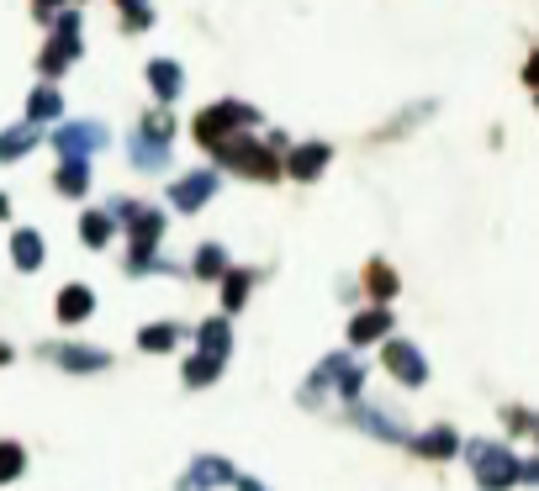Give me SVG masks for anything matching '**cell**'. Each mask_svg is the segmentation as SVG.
I'll use <instances>...</instances> for the list:
<instances>
[{
  "label": "cell",
  "instance_id": "cell-1",
  "mask_svg": "<svg viewBox=\"0 0 539 491\" xmlns=\"http://www.w3.org/2000/svg\"><path fill=\"white\" fill-rule=\"evenodd\" d=\"M127 275H154V270H170L164 259H154V249H159V238H164V212L159 206H133L127 212Z\"/></svg>",
  "mask_w": 539,
  "mask_h": 491
},
{
  "label": "cell",
  "instance_id": "cell-2",
  "mask_svg": "<svg viewBox=\"0 0 539 491\" xmlns=\"http://www.w3.org/2000/svg\"><path fill=\"white\" fill-rule=\"evenodd\" d=\"M259 122V111L249 101H217L207 111H196V122H191V138L207 148V154H217L222 143H233V138H244V127Z\"/></svg>",
  "mask_w": 539,
  "mask_h": 491
},
{
  "label": "cell",
  "instance_id": "cell-3",
  "mask_svg": "<svg viewBox=\"0 0 539 491\" xmlns=\"http://www.w3.org/2000/svg\"><path fill=\"white\" fill-rule=\"evenodd\" d=\"M48 27H53V37H48V48L37 53V74H43V85L59 80V74L80 59V27H85V16H80V6H64Z\"/></svg>",
  "mask_w": 539,
  "mask_h": 491
},
{
  "label": "cell",
  "instance_id": "cell-4",
  "mask_svg": "<svg viewBox=\"0 0 539 491\" xmlns=\"http://www.w3.org/2000/svg\"><path fill=\"white\" fill-rule=\"evenodd\" d=\"M466 460H471V476L481 491H513L518 486V455L508 444L476 439V444H466Z\"/></svg>",
  "mask_w": 539,
  "mask_h": 491
},
{
  "label": "cell",
  "instance_id": "cell-5",
  "mask_svg": "<svg viewBox=\"0 0 539 491\" xmlns=\"http://www.w3.org/2000/svg\"><path fill=\"white\" fill-rule=\"evenodd\" d=\"M217 169H238V175H249V180H281V154H270L265 143L254 138V132H244V138H233V143H222L217 148Z\"/></svg>",
  "mask_w": 539,
  "mask_h": 491
},
{
  "label": "cell",
  "instance_id": "cell-6",
  "mask_svg": "<svg viewBox=\"0 0 539 491\" xmlns=\"http://www.w3.org/2000/svg\"><path fill=\"white\" fill-rule=\"evenodd\" d=\"M170 148H175V127L164 117H143L133 132H127V154L143 175H159L164 164H170Z\"/></svg>",
  "mask_w": 539,
  "mask_h": 491
},
{
  "label": "cell",
  "instance_id": "cell-7",
  "mask_svg": "<svg viewBox=\"0 0 539 491\" xmlns=\"http://www.w3.org/2000/svg\"><path fill=\"white\" fill-rule=\"evenodd\" d=\"M111 143V132L101 122H64L59 132H53V148H59V159H74V164H90V154H101V148Z\"/></svg>",
  "mask_w": 539,
  "mask_h": 491
},
{
  "label": "cell",
  "instance_id": "cell-8",
  "mask_svg": "<svg viewBox=\"0 0 539 491\" xmlns=\"http://www.w3.org/2000/svg\"><path fill=\"white\" fill-rule=\"evenodd\" d=\"M381 365L397 375L402 386H429V360H423V349L413 344V338H386L381 344Z\"/></svg>",
  "mask_w": 539,
  "mask_h": 491
},
{
  "label": "cell",
  "instance_id": "cell-9",
  "mask_svg": "<svg viewBox=\"0 0 539 491\" xmlns=\"http://www.w3.org/2000/svg\"><path fill=\"white\" fill-rule=\"evenodd\" d=\"M217 191H222V175H217V169H196V175H180V180L170 185V206L191 217V212H201V206H207Z\"/></svg>",
  "mask_w": 539,
  "mask_h": 491
},
{
  "label": "cell",
  "instance_id": "cell-10",
  "mask_svg": "<svg viewBox=\"0 0 539 491\" xmlns=\"http://www.w3.org/2000/svg\"><path fill=\"white\" fill-rule=\"evenodd\" d=\"M328 159H333V148H328L323 138H312V143H291V148H286V159H281V175L312 185V180H318L323 169H328Z\"/></svg>",
  "mask_w": 539,
  "mask_h": 491
},
{
  "label": "cell",
  "instance_id": "cell-11",
  "mask_svg": "<svg viewBox=\"0 0 539 491\" xmlns=\"http://www.w3.org/2000/svg\"><path fill=\"white\" fill-rule=\"evenodd\" d=\"M59 370L69 375H96V370H111V349H96V344H48L43 349Z\"/></svg>",
  "mask_w": 539,
  "mask_h": 491
},
{
  "label": "cell",
  "instance_id": "cell-12",
  "mask_svg": "<svg viewBox=\"0 0 539 491\" xmlns=\"http://www.w3.org/2000/svg\"><path fill=\"white\" fill-rule=\"evenodd\" d=\"M233 476H238V470L222 460V455H196L175 491H217V486H233Z\"/></svg>",
  "mask_w": 539,
  "mask_h": 491
},
{
  "label": "cell",
  "instance_id": "cell-13",
  "mask_svg": "<svg viewBox=\"0 0 539 491\" xmlns=\"http://www.w3.org/2000/svg\"><path fill=\"white\" fill-rule=\"evenodd\" d=\"M349 423L355 428H365V433H376V439H386V444H407L413 433H407L392 412H381V407H365V402H355V412H349Z\"/></svg>",
  "mask_w": 539,
  "mask_h": 491
},
{
  "label": "cell",
  "instance_id": "cell-14",
  "mask_svg": "<svg viewBox=\"0 0 539 491\" xmlns=\"http://www.w3.org/2000/svg\"><path fill=\"white\" fill-rule=\"evenodd\" d=\"M407 449H413L418 460H455L460 455V433L450 423H439L429 433H418V439H407Z\"/></svg>",
  "mask_w": 539,
  "mask_h": 491
},
{
  "label": "cell",
  "instance_id": "cell-15",
  "mask_svg": "<svg viewBox=\"0 0 539 491\" xmlns=\"http://www.w3.org/2000/svg\"><path fill=\"white\" fill-rule=\"evenodd\" d=\"M43 259H48V243H43V233H37V228H16L11 233V264L22 275L43 270Z\"/></svg>",
  "mask_w": 539,
  "mask_h": 491
},
{
  "label": "cell",
  "instance_id": "cell-16",
  "mask_svg": "<svg viewBox=\"0 0 539 491\" xmlns=\"http://www.w3.org/2000/svg\"><path fill=\"white\" fill-rule=\"evenodd\" d=\"M376 338H392V312H386V307L355 312V323H349V344L365 349V344H376Z\"/></svg>",
  "mask_w": 539,
  "mask_h": 491
},
{
  "label": "cell",
  "instance_id": "cell-17",
  "mask_svg": "<svg viewBox=\"0 0 539 491\" xmlns=\"http://www.w3.org/2000/svg\"><path fill=\"white\" fill-rule=\"evenodd\" d=\"M349 365V354H328V360L307 375V386H302V407H323V396L333 391V381H339V370Z\"/></svg>",
  "mask_w": 539,
  "mask_h": 491
},
{
  "label": "cell",
  "instance_id": "cell-18",
  "mask_svg": "<svg viewBox=\"0 0 539 491\" xmlns=\"http://www.w3.org/2000/svg\"><path fill=\"white\" fill-rule=\"evenodd\" d=\"M228 349H233V323H228V317H207V323L196 328V354L228 360Z\"/></svg>",
  "mask_w": 539,
  "mask_h": 491
},
{
  "label": "cell",
  "instance_id": "cell-19",
  "mask_svg": "<svg viewBox=\"0 0 539 491\" xmlns=\"http://www.w3.org/2000/svg\"><path fill=\"white\" fill-rule=\"evenodd\" d=\"M37 143H43V132H37V127H27V122H16V127H0V164H16V159H27Z\"/></svg>",
  "mask_w": 539,
  "mask_h": 491
},
{
  "label": "cell",
  "instance_id": "cell-20",
  "mask_svg": "<svg viewBox=\"0 0 539 491\" xmlns=\"http://www.w3.org/2000/svg\"><path fill=\"white\" fill-rule=\"evenodd\" d=\"M148 85H154V101H175L185 90V69L175 59H148Z\"/></svg>",
  "mask_w": 539,
  "mask_h": 491
},
{
  "label": "cell",
  "instance_id": "cell-21",
  "mask_svg": "<svg viewBox=\"0 0 539 491\" xmlns=\"http://www.w3.org/2000/svg\"><path fill=\"white\" fill-rule=\"evenodd\" d=\"M53 312H59L64 328L85 323V317L96 312V291H90V286H64V291H59V307H53Z\"/></svg>",
  "mask_w": 539,
  "mask_h": 491
},
{
  "label": "cell",
  "instance_id": "cell-22",
  "mask_svg": "<svg viewBox=\"0 0 539 491\" xmlns=\"http://www.w3.org/2000/svg\"><path fill=\"white\" fill-rule=\"evenodd\" d=\"M64 117V96L53 85H37L27 90V127H43V122H59Z\"/></svg>",
  "mask_w": 539,
  "mask_h": 491
},
{
  "label": "cell",
  "instance_id": "cell-23",
  "mask_svg": "<svg viewBox=\"0 0 539 491\" xmlns=\"http://www.w3.org/2000/svg\"><path fill=\"white\" fill-rule=\"evenodd\" d=\"M397 286H402V280H397V270H392L386 259H370V264H365V291H370V301H376V307H386V301L397 296Z\"/></svg>",
  "mask_w": 539,
  "mask_h": 491
},
{
  "label": "cell",
  "instance_id": "cell-24",
  "mask_svg": "<svg viewBox=\"0 0 539 491\" xmlns=\"http://www.w3.org/2000/svg\"><path fill=\"white\" fill-rule=\"evenodd\" d=\"M228 270L233 264H228V249H222V243H201V249L191 254V275L196 280H222Z\"/></svg>",
  "mask_w": 539,
  "mask_h": 491
},
{
  "label": "cell",
  "instance_id": "cell-25",
  "mask_svg": "<svg viewBox=\"0 0 539 491\" xmlns=\"http://www.w3.org/2000/svg\"><path fill=\"white\" fill-rule=\"evenodd\" d=\"M249 291H254L249 270H228V275H222V317H228V323H233V312H244Z\"/></svg>",
  "mask_w": 539,
  "mask_h": 491
},
{
  "label": "cell",
  "instance_id": "cell-26",
  "mask_svg": "<svg viewBox=\"0 0 539 491\" xmlns=\"http://www.w3.org/2000/svg\"><path fill=\"white\" fill-rule=\"evenodd\" d=\"M111 238H117V222H111V217L101 212V206L80 217V243H85V249H106Z\"/></svg>",
  "mask_w": 539,
  "mask_h": 491
},
{
  "label": "cell",
  "instance_id": "cell-27",
  "mask_svg": "<svg viewBox=\"0 0 539 491\" xmlns=\"http://www.w3.org/2000/svg\"><path fill=\"white\" fill-rule=\"evenodd\" d=\"M53 191H59V196H85L90 191V164L64 159L59 169H53Z\"/></svg>",
  "mask_w": 539,
  "mask_h": 491
},
{
  "label": "cell",
  "instance_id": "cell-28",
  "mask_svg": "<svg viewBox=\"0 0 539 491\" xmlns=\"http://www.w3.org/2000/svg\"><path fill=\"white\" fill-rule=\"evenodd\" d=\"M222 365H228V360H212V354H191V360H185V370H180V381L191 386V391H201V386H212L217 375H222Z\"/></svg>",
  "mask_w": 539,
  "mask_h": 491
},
{
  "label": "cell",
  "instance_id": "cell-29",
  "mask_svg": "<svg viewBox=\"0 0 539 491\" xmlns=\"http://www.w3.org/2000/svg\"><path fill=\"white\" fill-rule=\"evenodd\" d=\"M175 338H180V323H148L138 333V349L143 354H164V349H175Z\"/></svg>",
  "mask_w": 539,
  "mask_h": 491
},
{
  "label": "cell",
  "instance_id": "cell-30",
  "mask_svg": "<svg viewBox=\"0 0 539 491\" xmlns=\"http://www.w3.org/2000/svg\"><path fill=\"white\" fill-rule=\"evenodd\" d=\"M22 470H27V449L16 439H0V486H11Z\"/></svg>",
  "mask_w": 539,
  "mask_h": 491
},
{
  "label": "cell",
  "instance_id": "cell-31",
  "mask_svg": "<svg viewBox=\"0 0 539 491\" xmlns=\"http://www.w3.org/2000/svg\"><path fill=\"white\" fill-rule=\"evenodd\" d=\"M117 11H122L127 32H148V27H154V6H148V0H117Z\"/></svg>",
  "mask_w": 539,
  "mask_h": 491
},
{
  "label": "cell",
  "instance_id": "cell-32",
  "mask_svg": "<svg viewBox=\"0 0 539 491\" xmlns=\"http://www.w3.org/2000/svg\"><path fill=\"white\" fill-rule=\"evenodd\" d=\"M333 391H339L344 402H360V396H365V370H360L355 360H349V365L339 370V381H333Z\"/></svg>",
  "mask_w": 539,
  "mask_h": 491
},
{
  "label": "cell",
  "instance_id": "cell-33",
  "mask_svg": "<svg viewBox=\"0 0 539 491\" xmlns=\"http://www.w3.org/2000/svg\"><path fill=\"white\" fill-rule=\"evenodd\" d=\"M503 418H508V433H518V439L534 433V412L529 407H503Z\"/></svg>",
  "mask_w": 539,
  "mask_h": 491
},
{
  "label": "cell",
  "instance_id": "cell-34",
  "mask_svg": "<svg viewBox=\"0 0 539 491\" xmlns=\"http://www.w3.org/2000/svg\"><path fill=\"white\" fill-rule=\"evenodd\" d=\"M64 6H69V0H32V16H37V22H53Z\"/></svg>",
  "mask_w": 539,
  "mask_h": 491
},
{
  "label": "cell",
  "instance_id": "cell-35",
  "mask_svg": "<svg viewBox=\"0 0 539 491\" xmlns=\"http://www.w3.org/2000/svg\"><path fill=\"white\" fill-rule=\"evenodd\" d=\"M233 491H265V486H259L254 476H233Z\"/></svg>",
  "mask_w": 539,
  "mask_h": 491
},
{
  "label": "cell",
  "instance_id": "cell-36",
  "mask_svg": "<svg viewBox=\"0 0 539 491\" xmlns=\"http://www.w3.org/2000/svg\"><path fill=\"white\" fill-rule=\"evenodd\" d=\"M11 360H16V349H11V344H0V365H11Z\"/></svg>",
  "mask_w": 539,
  "mask_h": 491
},
{
  "label": "cell",
  "instance_id": "cell-37",
  "mask_svg": "<svg viewBox=\"0 0 539 491\" xmlns=\"http://www.w3.org/2000/svg\"><path fill=\"white\" fill-rule=\"evenodd\" d=\"M0 217H11V196H0Z\"/></svg>",
  "mask_w": 539,
  "mask_h": 491
}]
</instances>
